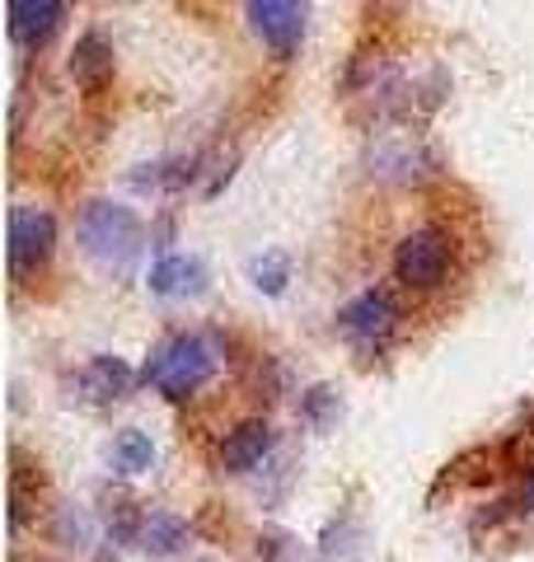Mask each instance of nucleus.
I'll use <instances>...</instances> for the list:
<instances>
[{"label":"nucleus","instance_id":"1","mask_svg":"<svg viewBox=\"0 0 534 562\" xmlns=\"http://www.w3.org/2000/svg\"><path fill=\"white\" fill-rule=\"evenodd\" d=\"M216 366H221V351L207 333H178V338L159 342L151 351L146 384H155V390L169 394V398H188L216 375Z\"/></svg>","mask_w":534,"mask_h":562},{"label":"nucleus","instance_id":"2","mask_svg":"<svg viewBox=\"0 0 534 562\" xmlns=\"http://www.w3.org/2000/svg\"><path fill=\"white\" fill-rule=\"evenodd\" d=\"M80 244L85 254L109 272H127L141 254V221L122 202H89L80 211Z\"/></svg>","mask_w":534,"mask_h":562},{"label":"nucleus","instance_id":"3","mask_svg":"<svg viewBox=\"0 0 534 562\" xmlns=\"http://www.w3.org/2000/svg\"><path fill=\"white\" fill-rule=\"evenodd\" d=\"M57 239V221L43 206H10V272L14 277H33L52 254Z\"/></svg>","mask_w":534,"mask_h":562},{"label":"nucleus","instance_id":"4","mask_svg":"<svg viewBox=\"0 0 534 562\" xmlns=\"http://www.w3.org/2000/svg\"><path fill=\"white\" fill-rule=\"evenodd\" d=\"M445 268H450V239H445L441 231H413L394 249V277L413 291L441 286Z\"/></svg>","mask_w":534,"mask_h":562},{"label":"nucleus","instance_id":"5","mask_svg":"<svg viewBox=\"0 0 534 562\" xmlns=\"http://www.w3.org/2000/svg\"><path fill=\"white\" fill-rule=\"evenodd\" d=\"M248 24H254L258 38L272 47V52H296L300 33H305V5H296V0H254V5L244 10Z\"/></svg>","mask_w":534,"mask_h":562},{"label":"nucleus","instance_id":"6","mask_svg":"<svg viewBox=\"0 0 534 562\" xmlns=\"http://www.w3.org/2000/svg\"><path fill=\"white\" fill-rule=\"evenodd\" d=\"M66 20V5L62 0H10L5 5V29H10V38L29 47V52H38L52 33L62 29Z\"/></svg>","mask_w":534,"mask_h":562},{"label":"nucleus","instance_id":"7","mask_svg":"<svg viewBox=\"0 0 534 562\" xmlns=\"http://www.w3.org/2000/svg\"><path fill=\"white\" fill-rule=\"evenodd\" d=\"M394 319H399V305L389 301L385 291H361L356 301H347L343 305V314H337V328L347 333V338H356V342H380L389 328H394Z\"/></svg>","mask_w":534,"mask_h":562},{"label":"nucleus","instance_id":"8","mask_svg":"<svg viewBox=\"0 0 534 562\" xmlns=\"http://www.w3.org/2000/svg\"><path fill=\"white\" fill-rule=\"evenodd\" d=\"M207 286V262L198 254H165L155 258L151 268V291L165 295V301H178V295H202Z\"/></svg>","mask_w":534,"mask_h":562},{"label":"nucleus","instance_id":"9","mask_svg":"<svg viewBox=\"0 0 534 562\" xmlns=\"http://www.w3.org/2000/svg\"><path fill=\"white\" fill-rule=\"evenodd\" d=\"M70 76H76L85 94H99L103 85L113 80V47L103 43V33H85L76 43V52H70Z\"/></svg>","mask_w":534,"mask_h":562},{"label":"nucleus","instance_id":"10","mask_svg":"<svg viewBox=\"0 0 534 562\" xmlns=\"http://www.w3.org/2000/svg\"><path fill=\"white\" fill-rule=\"evenodd\" d=\"M267 450H272V427H267V422H244V427H235V431L225 436L221 464L230 473H248L254 464H263Z\"/></svg>","mask_w":534,"mask_h":562},{"label":"nucleus","instance_id":"11","mask_svg":"<svg viewBox=\"0 0 534 562\" xmlns=\"http://www.w3.org/2000/svg\"><path fill=\"white\" fill-rule=\"evenodd\" d=\"M127 390H132V371H127V361H122V357H94V361H85V371H80V394L85 398L109 403V398H122Z\"/></svg>","mask_w":534,"mask_h":562},{"label":"nucleus","instance_id":"12","mask_svg":"<svg viewBox=\"0 0 534 562\" xmlns=\"http://www.w3.org/2000/svg\"><path fill=\"white\" fill-rule=\"evenodd\" d=\"M183 543H188V525L178 516L151 512L146 520H141V549H146L151 558H174Z\"/></svg>","mask_w":534,"mask_h":562},{"label":"nucleus","instance_id":"13","mask_svg":"<svg viewBox=\"0 0 534 562\" xmlns=\"http://www.w3.org/2000/svg\"><path fill=\"white\" fill-rule=\"evenodd\" d=\"M248 281H254L263 295H281L287 291V281H291V258L281 249H267L258 258H248Z\"/></svg>","mask_w":534,"mask_h":562},{"label":"nucleus","instance_id":"14","mask_svg":"<svg viewBox=\"0 0 534 562\" xmlns=\"http://www.w3.org/2000/svg\"><path fill=\"white\" fill-rule=\"evenodd\" d=\"M113 460H118V469H122V473H146V469L155 464V446H151V436H146V431H136V427L118 431V441H113Z\"/></svg>","mask_w":534,"mask_h":562},{"label":"nucleus","instance_id":"15","mask_svg":"<svg viewBox=\"0 0 534 562\" xmlns=\"http://www.w3.org/2000/svg\"><path fill=\"white\" fill-rule=\"evenodd\" d=\"M57 539L70 543V549H89V539H94V516L66 506V512L57 516Z\"/></svg>","mask_w":534,"mask_h":562},{"label":"nucleus","instance_id":"16","mask_svg":"<svg viewBox=\"0 0 534 562\" xmlns=\"http://www.w3.org/2000/svg\"><path fill=\"white\" fill-rule=\"evenodd\" d=\"M305 417L314 422V427H329V422L337 417V394L329 390V384H319V390L305 394Z\"/></svg>","mask_w":534,"mask_h":562}]
</instances>
